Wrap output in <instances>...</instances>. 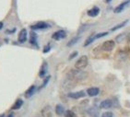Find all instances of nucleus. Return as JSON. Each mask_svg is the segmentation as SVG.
Returning <instances> with one entry per match:
<instances>
[{"label":"nucleus","instance_id":"f257e3e1","mask_svg":"<svg viewBox=\"0 0 130 117\" xmlns=\"http://www.w3.org/2000/svg\"><path fill=\"white\" fill-rule=\"evenodd\" d=\"M88 63H89V60H88V56L86 55H82L80 58H79V60L76 62L75 64V67L77 69L79 70H82L84 69L85 67L88 66Z\"/></svg>","mask_w":130,"mask_h":117},{"label":"nucleus","instance_id":"f03ea898","mask_svg":"<svg viewBox=\"0 0 130 117\" xmlns=\"http://www.w3.org/2000/svg\"><path fill=\"white\" fill-rule=\"evenodd\" d=\"M114 45H115V43H114V41H112V40L106 41V42H104V43H103L102 49H103V51H105V52H110V51H112L114 48Z\"/></svg>","mask_w":130,"mask_h":117},{"label":"nucleus","instance_id":"7ed1b4c3","mask_svg":"<svg viewBox=\"0 0 130 117\" xmlns=\"http://www.w3.org/2000/svg\"><path fill=\"white\" fill-rule=\"evenodd\" d=\"M50 25L48 23H46V22H43V21H40L38 23L34 24V25H31L30 26V29L33 30V31H35V30H44V29H47L49 28Z\"/></svg>","mask_w":130,"mask_h":117},{"label":"nucleus","instance_id":"20e7f679","mask_svg":"<svg viewBox=\"0 0 130 117\" xmlns=\"http://www.w3.org/2000/svg\"><path fill=\"white\" fill-rule=\"evenodd\" d=\"M67 37V33H66L65 31H57V32H55L53 34V36H52V38L54 39V40H56V41H59V40H62V39H65V38Z\"/></svg>","mask_w":130,"mask_h":117},{"label":"nucleus","instance_id":"39448f33","mask_svg":"<svg viewBox=\"0 0 130 117\" xmlns=\"http://www.w3.org/2000/svg\"><path fill=\"white\" fill-rule=\"evenodd\" d=\"M130 4V0H126V1H124V2H122L121 4H120L118 7H116V8H114V13H120V12H122L124 9H125V8H126V6L129 5Z\"/></svg>","mask_w":130,"mask_h":117},{"label":"nucleus","instance_id":"423d86ee","mask_svg":"<svg viewBox=\"0 0 130 117\" xmlns=\"http://www.w3.org/2000/svg\"><path fill=\"white\" fill-rule=\"evenodd\" d=\"M85 92L83 91H77V92H70V93H68V97L71 99H75V100H78V99H80V98H83L85 97Z\"/></svg>","mask_w":130,"mask_h":117},{"label":"nucleus","instance_id":"0eeeda50","mask_svg":"<svg viewBox=\"0 0 130 117\" xmlns=\"http://www.w3.org/2000/svg\"><path fill=\"white\" fill-rule=\"evenodd\" d=\"M19 42L20 43H25L26 41H27V30L26 29H22L21 31H20V32H19Z\"/></svg>","mask_w":130,"mask_h":117},{"label":"nucleus","instance_id":"6e6552de","mask_svg":"<svg viewBox=\"0 0 130 117\" xmlns=\"http://www.w3.org/2000/svg\"><path fill=\"white\" fill-rule=\"evenodd\" d=\"M100 107L102 109H109V108L113 107V101H112V100H110V99L104 100L103 101L101 102Z\"/></svg>","mask_w":130,"mask_h":117},{"label":"nucleus","instance_id":"1a4fd4ad","mask_svg":"<svg viewBox=\"0 0 130 117\" xmlns=\"http://www.w3.org/2000/svg\"><path fill=\"white\" fill-rule=\"evenodd\" d=\"M42 115L43 117H52L53 116V112L50 106H45L42 110Z\"/></svg>","mask_w":130,"mask_h":117},{"label":"nucleus","instance_id":"9d476101","mask_svg":"<svg viewBox=\"0 0 130 117\" xmlns=\"http://www.w3.org/2000/svg\"><path fill=\"white\" fill-rule=\"evenodd\" d=\"M88 15H89V17H91V18H94V17L98 16L99 15V13H100V8H98V7H93V8H91V9H89V10H88Z\"/></svg>","mask_w":130,"mask_h":117},{"label":"nucleus","instance_id":"9b49d317","mask_svg":"<svg viewBox=\"0 0 130 117\" xmlns=\"http://www.w3.org/2000/svg\"><path fill=\"white\" fill-rule=\"evenodd\" d=\"M87 93H88L89 96H90V97H94V96H97L98 94L100 93V90H99V88H95V87H93V88H89V89H88Z\"/></svg>","mask_w":130,"mask_h":117},{"label":"nucleus","instance_id":"f8f14e48","mask_svg":"<svg viewBox=\"0 0 130 117\" xmlns=\"http://www.w3.org/2000/svg\"><path fill=\"white\" fill-rule=\"evenodd\" d=\"M35 91H36V86H34V85L30 86V88L26 91V92H25V97H26V98H30V97L34 94Z\"/></svg>","mask_w":130,"mask_h":117},{"label":"nucleus","instance_id":"ddd939ff","mask_svg":"<svg viewBox=\"0 0 130 117\" xmlns=\"http://www.w3.org/2000/svg\"><path fill=\"white\" fill-rule=\"evenodd\" d=\"M47 68H48V66H47V63L46 62H43V66H42L40 72H39V77H43L47 73Z\"/></svg>","mask_w":130,"mask_h":117},{"label":"nucleus","instance_id":"4468645a","mask_svg":"<svg viewBox=\"0 0 130 117\" xmlns=\"http://www.w3.org/2000/svg\"><path fill=\"white\" fill-rule=\"evenodd\" d=\"M96 40V34H91V35H89V37L87 38V40H86V42H85V43H84V46H88V45H89L90 43H92L94 41Z\"/></svg>","mask_w":130,"mask_h":117},{"label":"nucleus","instance_id":"2eb2a0df","mask_svg":"<svg viewBox=\"0 0 130 117\" xmlns=\"http://www.w3.org/2000/svg\"><path fill=\"white\" fill-rule=\"evenodd\" d=\"M22 105H23V101H22L21 99H18V100L16 101V102L13 104L12 110H19Z\"/></svg>","mask_w":130,"mask_h":117},{"label":"nucleus","instance_id":"dca6fc26","mask_svg":"<svg viewBox=\"0 0 130 117\" xmlns=\"http://www.w3.org/2000/svg\"><path fill=\"white\" fill-rule=\"evenodd\" d=\"M30 42L31 44H33V45H37V35H36L35 32H30Z\"/></svg>","mask_w":130,"mask_h":117},{"label":"nucleus","instance_id":"f3484780","mask_svg":"<svg viewBox=\"0 0 130 117\" xmlns=\"http://www.w3.org/2000/svg\"><path fill=\"white\" fill-rule=\"evenodd\" d=\"M55 112H56L57 115H62L63 113L65 112L64 107H63L61 104H57L56 107H55Z\"/></svg>","mask_w":130,"mask_h":117},{"label":"nucleus","instance_id":"a211bd4d","mask_svg":"<svg viewBox=\"0 0 130 117\" xmlns=\"http://www.w3.org/2000/svg\"><path fill=\"white\" fill-rule=\"evenodd\" d=\"M128 23V20L126 19V20H125V21H123L122 23H120V24H118V25H116V26H114L113 29L111 30L112 32H114V31H117V30H119V29H121V28H123L124 26H125L126 24Z\"/></svg>","mask_w":130,"mask_h":117},{"label":"nucleus","instance_id":"6ab92c4d","mask_svg":"<svg viewBox=\"0 0 130 117\" xmlns=\"http://www.w3.org/2000/svg\"><path fill=\"white\" fill-rule=\"evenodd\" d=\"M80 39V37L79 36H77V37H75V38H73V39H71L69 42H68V46H73L74 44H76L78 42H79V40Z\"/></svg>","mask_w":130,"mask_h":117},{"label":"nucleus","instance_id":"aec40b11","mask_svg":"<svg viewBox=\"0 0 130 117\" xmlns=\"http://www.w3.org/2000/svg\"><path fill=\"white\" fill-rule=\"evenodd\" d=\"M66 117H77L76 114H75V112L73 111H71V110H68L67 112H66Z\"/></svg>","mask_w":130,"mask_h":117},{"label":"nucleus","instance_id":"412c9836","mask_svg":"<svg viewBox=\"0 0 130 117\" xmlns=\"http://www.w3.org/2000/svg\"><path fill=\"white\" fill-rule=\"evenodd\" d=\"M50 78H51V77H50V76H48L47 77H45V79H44V81L43 82V84H42V86L40 87V89H39V90H42L43 88H44V87H45V86L47 85V83L49 82Z\"/></svg>","mask_w":130,"mask_h":117},{"label":"nucleus","instance_id":"4be33fe9","mask_svg":"<svg viewBox=\"0 0 130 117\" xmlns=\"http://www.w3.org/2000/svg\"><path fill=\"white\" fill-rule=\"evenodd\" d=\"M106 35H108V32H101V33H98V34H96V39H100V38L104 37V36H106Z\"/></svg>","mask_w":130,"mask_h":117},{"label":"nucleus","instance_id":"5701e85b","mask_svg":"<svg viewBox=\"0 0 130 117\" xmlns=\"http://www.w3.org/2000/svg\"><path fill=\"white\" fill-rule=\"evenodd\" d=\"M102 117H114V114L111 112H105L102 114Z\"/></svg>","mask_w":130,"mask_h":117},{"label":"nucleus","instance_id":"b1692460","mask_svg":"<svg viewBox=\"0 0 130 117\" xmlns=\"http://www.w3.org/2000/svg\"><path fill=\"white\" fill-rule=\"evenodd\" d=\"M50 49H51V46H50V44L46 45L45 47H44V49H43V53H48L49 51H50Z\"/></svg>","mask_w":130,"mask_h":117},{"label":"nucleus","instance_id":"393cba45","mask_svg":"<svg viewBox=\"0 0 130 117\" xmlns=\"http://www.w3.org/2000/svg\"><path fill=\"white\" fill-rule=\"evenodd\" d=\"M78 55V52H74V53H72L70 54V56H69V60H71V59H73L74 57H76V56Z\"/></svg>","mask_w":130,"mask_h":117},{"label":"nucleus","instance_id":"a878e982","mask_svg":"<svg viewBox=\"0 0 130 117\" xmlns=\"http://www.w3.org/2000/svg\"><path fill=\"white\" fill-rule=\"evenodd\" d=\"M3 28V22H0V30Z\"/></svg>","mask_w":130,"mask_h":117},{"label":"nucleus","instance_id":"bb28decb","mask_svg":"<svg viewBox=\"0 0 130 117\" xmlns=\"http://www.w3.org/2000/svg\"><path fill=\"white\" fill-rule=\"evenodd\" d=\"M8 117H14V113H10Z\"/></svg>","mask_w":130,"mask_h":117},{"label":"nucleus","instance_id":"cd10ccee","mask_svg":"<svg viewBox=\"0 0 130 117\" xmlns=\"http://www.w3.org/2000/svg\"><path fill=\"white\" fill-rule=\"evenodd\" d=\"M0 117H5V114H4V113H1V114H0Z\"/></svg>","mask_w":130,"mask_h":117},{"label":"nucleus","instance_id":"c85d7f7f","mask_svg":"<svg viewBox=\"0 0 130 117\" xmlns=\"http://www.w3.org/2000/svg\"><path fill=\"white\" fill-rule=\"evenodd\" d=\"M128 41H129V43H130V32H129V34H128Z\"/></svg>","mask_w":130,"mask_h":117},{"label":"nucleus","instance_id":"c756f323","mask_svg":"<svg viewBox=\"0 0 130 117\" xmlns=\"http://www.w3.org/2000/svg\"><path fill=\"white\" fill-rule=\"evenodd\" d=\"M105 1H106V3H110L112 1V0H105Z\"/></svg>","mask_w":130,"mask_h":117}]
</instances>
